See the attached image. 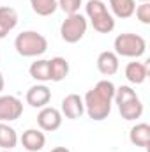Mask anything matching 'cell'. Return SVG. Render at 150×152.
Listing matches in <instances>:
<instances>
[{
	"instance_id": "obj_1",
	"label": "cell",
	"mask_w": 150,
	"mask_h": 152,
	"mask_svg": "<svg viewBox=\"0 0 150 152\" xmlns=\"http://www.w3.org/2000/svg\"><path fill=\"white\" fill-rule=\"evenodd\" d=\"M115 85L110 80H101L97 81V85L94 88H90L85 97H83V104H85V112L92 120H104L108 118V115L111 112V103L115 97Z\"/></svg>"
},
{
	"instance_id": "obj_2",
	"label": "cell",
	"mask_w": 150,
	"mask_h": 152,
	"mask_svg": "<svg viewBox=\"0 0 150 152\" xmlns=\"http://www.w3.org/2000/svg\"><path fill=\"white\" fill-rule=\"evenodd\" d=\"M85 12L94 27L95 32L99 34H110L115 28V18L108 11L106 4L103 0H88L85 5Z\"/></svg>"
},
{
	"instance_id": "obj_3",
	"label": "cell",
	"mask_w": 150,
	"mask_h": 152,
	"mask_svg": "<svg viewBox=\"0 0 150 152\" xmlns=\"http://www.w3.org/2000/svg\"><path fill=\"white\" fill-rule=\"evenodd\" d=\"M14 48L21 57H39L48 50V39L36 30H25L14 39Z\"/></svg>"
},
{
	"instance_id": "obj_4",
	"label": "cell",
	"mask_w": 150,
	"mask_h": 152,
	"mask_svg": "<svg viewBox=\"0 0 150 152\" xmlns=\"http://www.w3.org/2000/svg\"><path fill=\"white\" fill-rule=\"evenodd\" d=\"M117 57H129V58H138L147 51V41L138 36V34H118L113 42Z\"/></svg>"
},
{
	"instance_id": "obj_5",
	"label": "cell",
	"mask_w": 150,
	"mask_h": 152,
	"mask_svg": "<svg viewBox=\"0 0 150 152\" xmlns=\"http://www.w3.org/2000/svg\"><path fill=\"white\" fill-rule=\"evenodd\" d=\"M87 27H88V23L83 14H79V12L69 14L60 25V36L66 42L74 44L78 41H81L83 36L87 34Z\"/></svg>"
},
{
	"instance_id": "obj_6",
	"label": "cell",
	"mask_w": 150,
	"mask_h": 152,
	"mask_svg": "<svg viewBox=\"0 0 150 152\" xmlns=\"http://www.w3.org/2000/svg\"><path fill=\"white\" fill-rule=\"evenodd\" d=\"M23 113V103L14 96H0V122L18 120Z\"/></svg>"
},
{
	"instance_id": "obj_7",
	"label": "cell",
	"mask_w": 150,
	"mask_h": 152,
	"mask_svg": "<svg viewBox=\"0 0 150 152\" xmlns=\"http://www.w3.org/2000/svg\"><path fill=\"white\" fill-rule=\"evenodd\" d=\"M37 124L41 131H48V133L57 131L62 126V113L53 106H44L37 113Z\"/></svg>"
},
{
	"instance_id": "obj_8",
	"label": "cell",
	"mask_w": 150,
	"mask_h": 152,
	"mask_svg": "<svg viewBox=\"0 0 150 152\" xmlns=\"http://www.w3.org/2000/svg\"><path fill=\"white\" fill-rule=\"evenodd\" d=\"M62 112L60 113L64 115L66 118H71V120H76L79 118L81 115L85 113V104H83V97H79L78 94H69L62 99Z\"/></svg>"
},
{
	"instance_id": "obj_9",
	"label": "cell",
	"mask_w": 150,
	"mask_h": 152,
	"mask_svg": "<svg viewBox=\"0 0 150 152\" xmlns=\"http://www.w3.org/2000/svg\"><path fill=\"white\" fill-rule=\"evenodd\" d=\"M27 103L32 106V108H44L50 101H51V90L46 87V85H34L27 90V96H25Z\"/></svg>"
},
{
	"instance_id": "obj_10",
	"label": "cell",
	"mask_w": 150,
	"mask_h": 152,
	"mask_svg": "<svg viewBox=\"0 0 150 152\" xmlns=\"http://www.w3.org/2000/svg\"><path fill=\"white\" fill-rule=\"evenodd\" d=\"M21 145L23 149L28 152H39L42 151L44 143H46V136L41 129H27L23 134H21Z\"/></svg>"
},
{
	"instance_id": "obj_11",
	"label": "cell",
	"mask_w": 150,
	"mask_h": 152,
	"mask_svg": "<svg viewBox=\"0 0 150 152\" xmlns=\"http://www.w3.org/2000/svg\"><path fill=\"white\" fill-rule=\"evenodd\" d=\"M125 78L133 85H141L149 76V66L145 62H129L125 66Z\"/></svg>"
},
{
	"instance_id": "obj_12",
	"label": "cell",
	"mask_w": 150,
	"mask_h": 152,
	"mask_svg": "<svg viewBox=\"0 0 150 152\" xmlns=\"http://www.w3.org/2000/svg\"><path fill=\"white\" fill-rule=\"evenodd\" d=\"M18 25V12L9 5L0 7V39H4Z\"/></svg>"
},
{
	"instance_id": "obj_13",
	"label": "cell",
	"mask_w": 150,
	"mask_h": 152,
	"mask_svg": "<svg viewBox=\"0 0 150 152\" xmlns=\"http://www.w3.org/2000/svg\"><path fill=\"white\" fill-rule=\"evenodd\" d=\"M97 69L104 76H113L118 71V57L115 51H103L97 57Z\"/></svg>"
},
{
	"instance_id": "obj_14",
	"label": "cell",
	"mask_w": 150,
	"mask_h": 152,
	"mask_svg": "<svg viewBox=\"0 0 150 152\" xmlns=\"http://www.w3.org/2000/svg\"><path fill=\"white\" fill-rule=\"evenodd\" d=\"M129 140L133 145L136 147H143V149H150V126L147 122H140L136 124L131 133H129Z\"/></svg>"
},
{
	"instance_id": "obj_15",
	"label": "cell",
	"mask_w": 150,
	"mask_h": 152,
	"mask_svg": "<svg viewBox=\"0 0 150 152\" xmlns=\"http://www.w3.org/2000/svg\"><path fill=\"white\" fill-rule=\"evenodd\" d=\"M110 9L113 12V18L127 20L134 14L136 2L134 0H110Z\"/></svg>"
},
{
	"instance_id": "obj_16",
	"label": "cell",
	"mask_w": 150,
	"mask_h": 152,
	"mask_svg": "<svg viewBox=\"0 0 150 152\" xmlns=\"http://www.w3.org/2000/svg\"><path fill=\"white\" fill-rule=\"evenodd\" d=\"M50 62V81H62L69 75V62L64 57H53Z\"/></svg>"
},
{
	"instance_id": "obj_17",
	"label": "cell",
	"mask_w": 150,
	"mask_h": 152,
	"mask_svg": "<svg viewBox=\"0 0 150 152\" xmlns=\"http://www.w3.org/2000/svg\"><path fill=\"white\" fill-rule=\"evenodd\" d=\"M16 145H18L16 129L5 122H0V149L2 151H12Z\"/></svg>"
},
{
	"instance_id": "obj_18",
	"label": "cell",
	"mask_w": 150,
	"mask_h": 152,
	"mask_svg": "<svg viewBox=\"0 0 150 152\" xmlns=\"http://www.w3.org/2000/svg\"><path fill=\"white\" fill-rule=\"evenodd\" d=\"M118 112L122 115V118H125V120H136V118H140L143 115V103L140 101V97L131 99V101L120 104Z\"/></svg>"
},
{
	"instance_id": "obj_19",
	"label": "cell",
	"mask_w": 150,
	"mask_h": 152,
	"mask_svg": "<svg viewBox=\"0 0 150 152\" xmlns=\"http://www.w3.org/2000/svg\"><path fill=\"white\" fill-rule=\"evenodd\" d=\"M28 73L30 76L34 78V80H37V81H50V62L48 60H36V62H32V66L28 67Z\"/></svg>"
},
{
	"instance_id": "obj_20",
	"label": "cell",
	"mask_w": 150,
	"mask_h": 152,
	"mask_svg": "<svg viewBox=\"0 0 150 152\" xmlns=\"http://www.w3.org/2000/svg\"><path fill=\"white\" fill-rule=\"evenodd\" d=\"M30 5L37 16H51L58 9L57 0H30Z\"/></svg>"
},
{
	"instance_id": "obj_21",
	"label": "cell",
	"mask_w": 150,
	"mask_h": 152,
	"mask_svg": "<svg viewBox=\"0 0 150 152\" xmlns=\"http://www.w3.org/2000/svg\"><path fill=\"white\" fill-rule=\"evenodd\" d=\"M138 96H136V90H133L129 85H122V87H118V88H115V97H113V101L117 103V106H120V104H124V103H127V101H131V99H136Z\"/></svg>"
},
{
	"instance_id": "obj_22",
	"label": "cell",
	"mask_w": 150,
	"mask_h": 152,
	"mask_svg": "<svg viewBox=\"0 0 150 152\" xmlns=\"http://www.w3.org/2000/svg\"><path fill=\"white\" fill-rule=\"evenodd\" d=\"M57 4H58V9H62L69 16V14L79 12V7H81L83 0H57Z\"/></svg>"
},
{
	"instance_id": "obj_23",
	"label": "cell",
	"mask_w": 150,
	"mask_h": 152,
	"mask_svg": "<svg viewBox=\"0 0 150 152\" xmlns=\"http://www.w3.org/2000/svg\"><path fill=\"white\" fill-rule=\"evenodd\" d=\"M134 12H136V18L143 25H150V2H141Z\"/></svg>"
},
{
	"instance_id": "obj_24",
	"label": "cell",
	"mask_w": 150,
	"mask_h": 152,
	"mask_svg": "<svg viewBox=\"0 0 150 152\" xmlns=\"http://www.w3.org/2000/svg\"><path fill=\"white\" fill-rule=\"evenodd\" d=\"M51 152H71V151H69L67 147H55Z\"/></svg>"
},
{
	"instance_id": "obj_25",
	"label": "cell",
	"mask_w": 150,
	"mask_h": 152,
	"mask_svg": "<svg viewBox=\"0 0 150 152\" xmlns=\"http://www.w3.org/2000/svg\"><path fill=\"white\" fill-rule=\"evenodd\" d=\"M4 87H5V80H4V75L0 73V92L4 90Z\"/></svg>"
},
{
	"instance_id": "obj_26",
	"label": "cell",
	"mask_w": 150,
	"mask_h": 152,
	"mask_svg": "<svg viewBox=\"0 0 150 152\" xmlns=\"http://www.w3.org/2000/svg\"><path fill=\"white\" fill-rule=\"evenodd\" d=\"M140 2H150V0H140Z\"/></svg>"
},
{
	"instance_id": "obj_27",
	"label": "cell",
	"mask_w": 150,
	"mask_h": 152,
	"mask_svg": "<svg viewBox=\"0 0 150 152\" xmlns=\"http://www.w3.org/2000/svg\"><path fill=\"white\" fill-rule=\"evenodd\" d=\"M0 152H11V151H0Z\"/></svg>"
}]
</instances>
